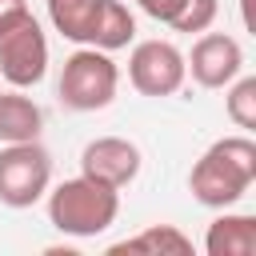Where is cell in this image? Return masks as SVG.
I'll use <instances>...</instances> for the list:
<instances>
[{
    "label": "cell",
    "instance_id": "obj_12",
    "mask_svg": "<svg viewBox=\"0 0 256 256\" xmlns=\"http://www.w3.org/2000/svg\"><path fill=\"white\" fill-rule=\"evenodd\" d=\"M48 8V20L52 28L72 40V44H92V32H96V20H100V8L104 0H44Z\"/></svg>",
    "mask_w": 256,
    "mask_h": 256
},
{
    "label": "cell",
    "instance_id": "obj_11",
    "mask_svg": "<svg viewBox=\"0 0 256 256\" xmlns=\"http://www.w3.org/2000/svg\"><path fill=\"white\" fill-rule=\"evenodd\" d=\"M112 256L128 252V256H192V236H184L176 224H148L144 232L120 240L108 248Z\"/></svg>",
    "mask_w": 256,
    "mask_h": 256
},
{
    "label": "cell",
    "instance_id": "obj_13",
    "mask_svg": "<svg viewBox=\"0 0 256 256\" xmlns=\"http://www.w3.org/2000/svg\"><path fill=\"white\" fill-rule=\"evenodd\" d=\"M132 40H136V16L128 12V4H120V0H104L100 20H96V32H92V48H100V52H116V48H128Z\"/></svg>",
    "mask_w": 256,
    "mask_h": 256
},
{
    "label": "cell",
    "instance_id": "obj_4",
    "mask_svg": "<svg viewBox=\"0 0 256 256\" xmlns=\"http://www.w3.org/2000/svg\"><path fill=\"white\" fill-rule=\"evenodd\" d=\"M52 188V156L40 140L0 148V204L32 208Z\"/></svg>",
    "mask_w": 256,
    "mask_h": 256
},
{
    "label": "cell",
    "instance_id": "obj_7",
    "mask_svg": "<svg viewBox=\"0 0 256 256\" xmlns=\"http://www.w3.org/2000/svg\"><path fill=\"white\" fill-rule=\"evenodd\" d=\"M184 68L200 88H228L244 72V48L228 32H200L184 56Z\"/></svg>",
    "mask_w": 256,
    "mask_h": 256
},
{
    "label": "cell",
    "instance_id": "obj_3",
    "mask_svg": "<svg viewBox=\"0 0 256 256\" xmlns=\"http://www.w3.org/2000/svg\"><path fill=\"white\" fill-rule=\"evenodd\" d=\"M116 88H120V68L112 60V52H100L92 44H80L64 68H60V104L68 112H100L116 100Z\"/></svg>",
    "mask_w": 256,
    "mask_h": 256
},
{
    "label": "cell",
    "instance_id": "obj_5",
    "mask_svg": "<svg viewBox=\"0 0 256 256\" xmlns=\"http://www.w3.org/2000/svg\"><path fill=\"white\" fill-rule=\"evenodd\" d=\"M48 72V36L36 16H24L20 24L0 32V80L12 88H32Z\"/></svg>",
    "mask_w": 256,
    "mask_h": 256
},
{
    "label": "cell",
    "instance_id": "obj_6",
    "mask_svg": "<svg viewBox=\"0 0 256 256\" xmlns=\"http://www.w3.org/2000/svg\"><path fill=\"white\" fill-rule=\"evenodd\" d=\"M128 80L140 96H176L188 80V68H184V52L172 44V40H140L128 56Z\"/></svg>",
    "mask_w": 256,
    "mask_h": 256
},
{
    "label": "cell",
    "instance_id": "obj_2",
    "mask_svg": "<svg viewBox=\"0 0 256 256\" xmlns=\"http://www.w3.org/2000/svg\"><path fill=\"white\" fill-rule=\"evenodd\" d=\"M48 196V220L56 232L64 236H76V240H88V236H100L116 224L120 216V192L92 180V176H72L64 184H56Z\"/></svg>",
    "mask_w": 256,
    "mask_h": 256
},
{
    "label": "cell",
    "instance_id": "obj_10",
    "mask_svg": "<svg viewBox=\"0 0 256 256\" xmlns=\"http://www.w3.org/2000/svg\"><path fill=\"white\" fill-rule=\"evenodd\" d=\"M40 132H44V108L32 96H24V88L0 92V144L40 140Z\"/></svg>",
    "mask_w": 256,
    "mask_h": 256
},
{
    "label": "cell",
    "instance_id": "obj_1",
    "mask_svg": "<svg viewBox=\"0 0 256 256\" xmlns=\"http://www.w3.org/2000/svg\"><path fill=\"white\" fill-rule=\"evenodd\" d=\"M256 180V140L224 136L208 144V152L192 164L188 188L204 208H232Z\"/></svg>",
    "mask_w": 256,
    "mask_h": 256
},
{
    "label": "cell",
    "instance_id": "obj_16",
    "mask_svg": "<svg viewBox=\"0 0 256 256\" xmlns=\"http://www.w3.org/2000/svg\"><path fill=\"white\" fill-rule=\"evenodd\" d=\"M144 16H152V20H160V24H172V16L180 12V4L184 0H132Z\"/></svg>",
    "mask_w": 256,
    "mask_h": 256
},
{
    "label": "cell",
    "instance_id": "obj_17",
    "mask_svg": "<svg viewBox=\"0 0 256 256\" xmlns=\"http://www.w3.org/2000/svg\"><path fill=\"white\" fill-rule=\"evenodd\" d=\"M24 16H32L28 0H0V32L12 28V24H20Z\"/></svg>",
    "mask_w": 256,
    "mask_h": 256
},
{
    "label": "cell",
    "instance_id": "obj_15",
    "mask_svg": "<svg viewBox=\"0 0 256 256\" xmlns=\"http://www.w3.org/2000/svg\"><path fill=\"white\" fill-rule=\"evenodd\" d=\"M216 12H220V0H184L180 4V12L172 16V32H208L212 28V20H216Z\"/></svg>",
    "mask_w": 256,
    "mask_h": 256
},
{
    "label": "cell",
    "instance_id": "obj_14",
    "mask_svg": "<svg viewBox=\"0 0 256 256\" xmlns=\"http://www.w3.org/2000/svg\"><path fill=\"white\" fill-rule=\"evenodd\" d=\"M224 112L236 128H244V132L256 128V76H236L224 88Z\"/></svg>",
    "mask_w": 256,
    "mask_h": 256
},
{
    "label": "cell",
    "instance_id": "obj_9",
    "mask_svg": "<svg viewBox=\"0 0 256 256\" xmlns=\"http://www.w3.org/2000/svg\"><path fill=\"white\" fill-rule=\"evenodd\" d=\"M204 252L208 256H256V216L220 208V216L204 232Z\"/></svg>",
    "mask_w": 256,
    "mask_h": 256
},
{
    "label": "cell",
    "instance_id": "obj_8",
    "mask_svg": "<svg viewBox=\"0 0 256 256\" xmlns=\"http://www.w3.org/2000/svg\"><path fill=\"white\" fill-rule=\"evenodd\" d=\"M140 164H144L140 148L132 140H124V136H96L80 152V172L108 184V188H116V192L128 188L140 176Z\"/></svg>",
    "mask_w": 256,
    "mask_h": 256
}]
</instances>
